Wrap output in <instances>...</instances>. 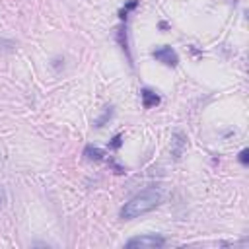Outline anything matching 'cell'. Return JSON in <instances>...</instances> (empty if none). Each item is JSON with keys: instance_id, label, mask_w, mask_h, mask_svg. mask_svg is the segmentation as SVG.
I'll return each mask as SVG.
<instances>
[{"instance_id": "6da1fadb", "label": "cell", "mask_w": 249, "mask_h": 249, "mask_svg": "<svg viewBox=\"0 0 249 249\" xmlns=\"http://www.w3.org/2000/svg\"><path fill=\"white\" fill-rule=\"evenodd\" d=\"M161 200V193L156 191V189H146L138 195H134L128 202H124V206L121 208L119 216L121 220H134L150 210H154Z\"/></svg>"}, {"instance_id": "7a4b0ae2", "label": "cell", "mask_w": 249, "mask_h": 249, "mask_svg": "<svg viewBox=\"0 0 249 249\" xmlns=\"http://www.w3.org/2000/svg\"><path fill=\"white\" fill-rule=\"evenodd\" d=\"M163 245H165V237L160 235V233L136 235V237H130V239L124 243V247H128V249H132V247H136V249H160V247H163Z\"/></svg>"}, {"instance_id": "3957f363", "label": "cell", "mask_w": 249, "mask_h": 249, "mask_svg": "<svg viewBox=\"0 0 249 249\" xmlns=\"http://www.w3.org/2000/svg\"><path fill=\"white\" fill-rule=\"evenodd\" d=\"M152 56H154L158 62H161V64H165V66H169V68H175V66L179 64V54H177L175 49L169 47V45H160V47H156V49L152 51Z\"/></svg>"}, {"instance_id": "277c9868", "label": "cell", "mask_w": 249, "mask_h": 249, "mask_svg": "<svg viewBox=\"0 0 249 249\" xmlns=\"http://www.w3.org/2000/svg\"><path fill=\"white\" fill-rule=\"evenodd\" d=\"M115 39H117L119 47L123 49V53L126 54V60H128V64L132 66V54H130V47H128V31H126V23H123V25H119V27H117Z\"/></svg>"}, {"instance_id": "5b68a950", "label": "cell", "mask_w": 249, "mask_h": 249, "mask_svg": "<svg viewBox=\"0 0 249 249\" xmlns=\"http://www.w3.org/2000/svg\"><path fill=\"white\" fill-rule=\"evenodd\" d=\"M140 99H142V107H144V109H152V107H156V105L161 103L160 93H156V91L150 89V88H142V89H140Z\"/></svg>"}, {"instance_id": "8992f818", "label": "cell", "mask_w": 249, "mask_h": 249, "mask_svg": "<svg viewBox=\"0 0 249 249\" xmlns=\"http://www.w3.org/2000/svg\"><path fill=\"white\" fill-rule=\"evenodd\" d=\"M84 158H86L88 161H101V160H105V152H103L101 148L93 146V144H88V146L84 148Z\"/></svg>"}, {"instance_id": "52a82bcc", "label": "cell", "mask_w": 249, "mask_h": 249, "mask_svg": "<svg viewBox=\"0 0 249 249\" xmlns=\"http://www.w3.org/2000/svg\"><path fill=\"white\" fill-rule=\"evenodd\" d=\"M185 144H187V140H185L183 132H175V134H173V148H171V154H173V158H175V160H179V158H181Z\"/></svg>"}, {"instance_id": "ba28073f", "label": "cell", "mask_w": 249, "mask_h": 249, "mask_svg": "<svg viewBox=\"0 0 249 249\" xmlns=\"http://www.w3.org/2000/svg\"><path fill=\"white\" fill-rule=\"evenodd\" d=\"M113 115H115V109H113L111 105H107V107L103 109V115H101L99 119H95V121H93V124H95L97 128H101V126H105V124L113 119Z\"/></svg>"}, {"instance_id": "9c48e42d", "label": "cell", "mask_w": 249, "mask_h": 249, "mask_svg": "<svg viewBox=\"0 0 249 249\" xmlns=\"http://www.w3.org/2000/svg\"><path fill=\"white\" fill-rule=\"evenodd\" d=\"M138 4H140V0H130V2H126V4H124L121 10H119V18H121V19L126 23L128 14H130L132 10H136V8H138Z\"/></svg>"}, {"instance_id": "30bf717a", "label": "cell", "mask_w": 249, "mask_h": 249, "mask_svg": "<svg viewBox=\"0 0 249 249\" xmlns=\"http://www.w3.org/2000/svg\"><path fill=\"white\" fill-rule=\"evenodd\" d=\"M121 146H123V134H121V132H117V134L109 140V148H111V150H119Z\"/></svg>"}, {"instance_id": "8fae6325", "label": "cell", "mask_w": 249, "mask_h": 249, "mask_svg": "<svg viewBox=\"0 0 249 249\" xmlns=\"http://www.w3.org/2000/svg\"><path fill=\"white\" fill-rule=\"evenodd\" d=\"M237 160H239V163H241V165H247V163H249V150H247V148H243V150L239 152V158H237Z\"/></svg>"}, {"instance_id": "7c38bea8", "label": "cell", "mask_w": 249, "mask_h": 249, "mask_svg": "<svg viewBox=\"0 0 249 249\" xmlns=\"http://www.w3.org/2000/svg\"><path fill=\"white\" fill-rule=\"evenodd\" d=\"M109 163H111V167L115 169V173H124V167H121V165H119V163H117L113 158H109Z\"/></svg>"}, {"instance_id": "4fadbf2b", "label": "cell", "mask_w": 249, "mask_h": 249, "mask_svg": "<svg viewBox=\"0 0 249 249\" xmlns=\"http://www.w3.org/2000/svg\"><path fill=\"white\" fill-rule=\"evenodd\" d=\"M4 202H6V191L0 187V208L4 206Z\"/></svg>"}]
</instances>
